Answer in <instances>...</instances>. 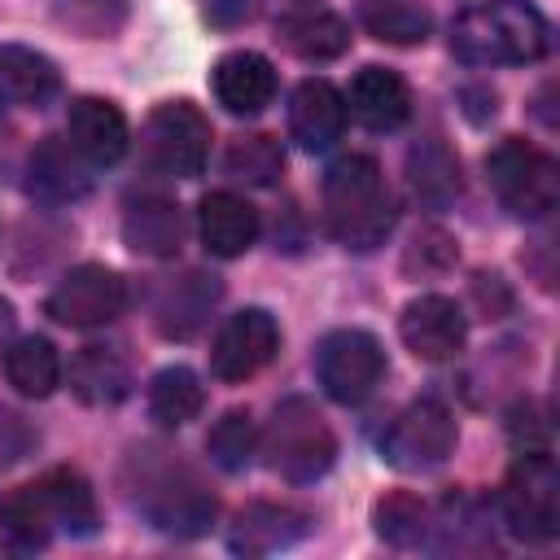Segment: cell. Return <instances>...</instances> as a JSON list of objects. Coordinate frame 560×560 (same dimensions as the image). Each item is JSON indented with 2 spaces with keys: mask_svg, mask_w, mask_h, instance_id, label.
<instances>
[{
  "mask_svg": "<svg viewBox=\"0 0 560 560\" xmlns=\"http://www.w3.org/2000/svg\"><path fill=\"white\" fill-rule=\"evenodd\" d=\"M551 48V26L529 0H481L451 22V52L468 66H525Z\"/></svg>",
  "mask_w": 560,
  "mask_h": 560,
  "instance_id": "1",
  "label": "cell"
},
{
  "mask_svg": "<svg viewBox=\"0 0 560 560\" xmlns=\"http://www.w3.org/2000/svg\"><path fill=\"white\" fill-rule=\"evenodd\" d=\"M324 219H328V232L354 254L385 245V236L394 228V197L385 188L381 166L368 153H346L328 166Z\"/></svg>",
  "mask_w": 560,
  "mask_h": 560,
  "instance_id": "2",
  "label": "cell"
},
{
  "mask_svg": "<svg viewBox=\"0 0 560 560\" xmlns=\"http://www.w3.org/2000/svg\"><path fill=\"white\" fill-rule=\"evenodd\" d=\"M136 468H140L136 508L153 521V529L175 538H197L210 529L219 503L188 464L171 459L166 451H144V455L136 451Z\"/></svg>",
  "mask_w": 560,
  "mask_h": 560,
  "instance_id": "3",
  "label": "cell"
},
{
  "mask_svg": "<svg viewBox=\"0 0 560 560\" xmlns=\"http://www.w3.org/2000/svg\"><path fill=\"white\" fill-rule=\"evenodd\" d=\"M267 468L293 486H306L315 477H324L337 459V438L328 429V420L315 411L311 398H284L276 402L262 438H258Z\"/></svg>",
  "mask_w": 560,
  "mask_h": 560,
  "instance_id": "4",
  "label": "cell"
},
{
  "mask_svg": "<svg viewBox=\"0 0 560 560\" xmlns=\"http://www.w3.org/2000/svg\"><path fill=\"white\" fill-rule=\"evenodd\" d=\"M486 175H490V188H494V197L503 201V210L512 219H547L556 210L560 171L542 149L512 136L499 149H490Z\"/></svg>",
  "mask_w": 560,
  "mask_h": 560,
  "instance_id": "5",
  "label": "cell"
},
{
  "mask_svg": "<svg viewBox=\"0 0 560 560\" xmlns=\"http://www.w3.org/2000/svg\"><path fill=\"white\" fill-rule=\"evenodd\" d=\"M499 512L521 542H551L560 534V477L547 451H529L512 464L499 494Z\"/></svg>",
  "mask_w": 560,
  "mask_h": 560,
  "instance_id": "6",
  "label": "cell"
},
{
  "mask_svg": "<svg viewBox=\"0 0 560 560\" xmlns=\"http://www.w3.org/2000/svg\"><path fill=\"white\" fill-rule=\"evenodd\" d=\"M144 158L153 171L192 179L210 158V122L192 101H162L144 122Z\"/></svg>",
  "mask_w": 560,
  "mask_h": 560,
  "instance_id": "7",
  "label": "cell"
},
{
  "mask_svg": "<svg viewBox=\"0 0 560 560\" xmlns=\"http://www.w3.org/2000/svg\"><path fill=\"white\" fill-rule=\"evenodd\" d=\"M455 446V420L438 398H416L381 433V459L398 472H429Z\"/></svg>",
  "mask_w": 560,
  "mask_h": 560,
  "instance_id": "8",
  "label": "cell"
},
{
  "mask_svg": "<svg viewBox=\"0 0 560 560\" xmlns=\"http://www.w3.org/2000/svg\"><path fill=\"white\" fill-rule=\"evenodd\" d=\"M315 376L332 402H363L385 376V350L363 328H337L315 346Z\"/></svg>",
  "mask_w": 560,
  "mask_h": 560,
  "instance_id": "9",
  "label": "cell"
},
{
  "mask_svg": "<svg viewBox=\"0 0 560 560\" xmlns=\"http://www.w3.org/2000/svg\"><path fill=\"white\" fill-rule=\"evenodd\" d=\"M127 306V284L118 271L109 267H96V262H83L74 271H66L57 280V289L48 293L44 311L66 324V328H101L109 319H118Z\"/></svg>",
  "mask_w": 560,
  "mask_h": 560,
  "instance_id": "10",
  "label": "cell"
},
{
  "mask_svg": "<svg viewBox=\"0 0 560 560\" xmlns=\"http://www.w3.org/2000/svg\"><path fill=\"white\" fill-rule=\"evenodd\" d=\"M280 350V324L271 319V311L262 306H245L236 315H228V324L219 328L214 346H210V372L219 381H245L254 372H262Z\"/></svg>",
  "mask_w": 560,
  "mask_h": 560,
  "instance_id": "11",
  "label": "cell"
},
{
  "mask_svg": "<svg viewBox=\"0 0 560 560\" xmlns=\"http://www.w3.org/2000/svg\"><path fill=\"white\" fill-rule=\"evenodd\" d=\"M398 332L407 341V350L424 363H446L464 350V311L442 298V293H424L416 302L402 306V319H398Z\"/></svg>",
  "mask_w": 560,
  "mask_h": 560,
  "instance_id": "12",
  "label": "cell"
},
{
  "mask_svg": "<svg viewBox=\"0 0 560 560\" xmlns=\"http://www.w3.org/2000/svg\"><path fill=\"white\" fill-rule=\"evenodd\" d=\"M219 293H223L219 280L206 276V271H184V276L162 280V289L153 298V324H158V332L171 337V341H184V337L201 332L206 319H210V311H214V302H219Z\"/></svg>",
  "mask_w": 560,
  "mask_h": 560,
  "instance_id": "13",
  "label": "cell"
},
{
  "mask_svg": "<svg viewBox=\"0 0 560 560\" xmlns=\"http://www.w3.org/2000/svg\"><path fill=\"white\" fill-rule=\"evenodd\" d=\"M66 136L88 166H114L127 153V118L114 101H101V96L70 101Z\"/></svg>",
  "mask_w": 560,
  "mask_h": 560,
  "instance_id": "14",
  "label": "cell"
},
{
  "mask_svg": "<svg viewBox=\"0 0 560 560\" xmlns=\"http://www.w3.org/2000/svg\"><path fill=\"white\" fill-rule=\"evenodd\" d=\"M210 83H214V101L228 114H236V118L262 114L271 105V96H276V70H271V61L262 52H249V48L219 57Z\"/></svg>",
  "mask_w": 560,
  "mask_h": 560,
  "instance_id": "15",
  "label": "cell"
},
{
  "mask_svg": "<svg viewBox=\"0 0 560 560\" xmlns=\"http://www.w3.org/2000/svg\"><path fill=\"white\" fill-rule=\"evenodd\" d=\"M311 529V516L289 503H245L228 525V547L241 556H271L293 547Z\"/></svg>",
  "mask_w": 560,
  "mask_h": 560,
  "instance_id": "16",
  "label": "cell"
},
{
  "mask_svg": "<svg viewBox=\"0 0 560 560\" xmlns=\"http://www.w3.org/2000/svg\"><path fill=\"white\" fill-rule=\"evenodd\" d=\"M197 228H201V241H206V249H210L214 258H241V254L258 241L262 219H258V210H254L245 197L219 188V192H206V197H201V206H197Z\"/></svg>",
  "mask_w": 560,
  "mask_h": 560,
  "instance_id": "17",
  "label": "cell"
},
{
  "mask_svg": "<svg viewBox=\"0 0 560 560\" xmlns=\"http://www.w3.org/2000/svg\"><path fill=\"white\" fill-rule=\"evenodd\" d=\"M346 127V96L328 79H302L289 101V131L306 153L328 149Z\"/></svg>",
  "mask_w": 560,
  "mask_h": 560,
  "instance_id": "18",
  "label": "cell"
},
{
  "mask_svg": "<svg viewBox=\"0 0 560 560\" xmlns=\"http://www.w3.org/2000/svg\"><path fill=\"white\" fill-rule=\"evenodd\" d=\"M350 109L372 131H394L411 118V88L385 66H363L350 79Z\"/></svg>",
  "mask_w": 560,
  "mask_h": 560,
  "instance_id": "19",
  "label": "cell"
},
{
  "mask_svg": "<svg viewBox=\"0 0 560 560\" xmlns=\"http://www.w3.org/2000/svg\"><path fill=\"white\" fill-rule=\"evenodd\" d=\"M122 241L127 249L144 258H175L184 245V214L166 197H136L122 214Z\"/></svg>",
  "mask_w": 560,
  "mask_h": 560,
  "instance_id": "20",
  "label": "cell"
},
{
  "mask_svg": "<svg viewBox=\"0 0 560 560\" xmlns=\"http://www.w3.org/2000/svg\"><path fill=\"white\" fill-rule=\"evenodd\" d=\"M61 92L57 66L26 44H0V101L9 105H48Z\"/></svg>",
  "mask_w": 560,
  "mask_h": 560,
  "instance_id": "21",
  "label": "cell"
},
{
  "mask_svg": "<svg viewBox=\"0 0 560 560\" xmlns=\"http://www.w3.org/2000/svg\"><path fill=\"white\" fill-rule=\"evenodd\" d=\"M92 188V175L79 158V149L70 140H39L31 153V192L44 201H74Z\"/></svg>",
  "mask_w": 560,
  "mask_h": 560,
  "instance_id": "22",
  "label": "cell"
},
{
  "mask_svg": "<svg viewBox=\"0 0 560 560\" xmlns=\"http://www.w3.org/2000/svg\"><path fill=\"white\" fill-rule=\"evenodd\" d=\"M70 389L92 407H114L131 394V368L114 346H83L70 363Z\"/></svg>",
  "mask_w": 560,
  "mask_h": 560,
  "instance_id": "23",
  "label": "cell"
},
{
  "mask_svg": "<svg viewBox=\"0 0 560 560\" xmlns=\"http://www.w3.org/2000/svg\"><path fill=\"white\" fill-rule=\"evenodd\" d=\"M280 39L302 61H332L350 48V26L328 9H298L280 18Z\"/></svg>",
  "mask_w": 560,
  "mask_h": 560,
  "instance_id": "24",
  "label": "cell"
},
{
  "mask_svg": "<svg viewBox=\"0 0 560 560\" xmlns=\"http://www.w3.org/2000/svg\"><path fill=\"white\" fill-rule=\"evenodd\" d=\"M39 490L48 499V512L57 521V529L74 534V538H88L96 534V494L92 486L74 472V468H52L39 477Z\"/></svg>",
  "mask_w": 560,
  "mask_h": 560,
  "instance_id": "25",
  "label": "cell"
},
{
  "mask_svg": "<svg viewBox=\"0 0 560 560\" xmlns=\"http://www.w3.org/2000/svg\"><path fill=\"white\" fill-rule=\"evenodd\" d=\"M4 376L26 398H48L61 381V359L48 337H18L4 350Z\"/></svg>",
  "mask_w": 560,
  "mask_h": 560,
  "instance_id": "26",
  "label": "cell"
},
{
  "mask_svg": "<svg viewBox=\"0 0 560 560\" xmlns=\"http://www.w3.org/2000/svg\"><path fill=\"white\" fill-rule=\"evenodd\" d=\"M359 22L372 39L381 44H398V48H411V44H424L429 39V9L420 0H363L359 4Z\"/></svg>",
  "mask_w": 560,
  "mask_h": 560,
  "instance_id": "27",
  "label": "cell"
},
{
  "mask_svg": "<svg viewBox=\"0 0 560 560\" xmlns=\"http://www.w3.org/2000/svg\"><path fill=\"white\" fill-rule=\"evenodd\" d=\"M201 402H206V389H201L197 372H188V368H162L149 385V411L166 429H179V424L197 420Z\"/></svg>",
  "mask_w": 560,
  "mask_h": 560,
  "instance_id": "28",
  "label": "cell"
},
{
  "mask_svg": "<svg viewBox=\"0 0 560 560\" xmlns=\"http://www.w3.org/2000/svg\"><path fill=\"white\" fill-rule=\"evenodd\" d=\"M0 525H4L9 542L26 547V551L44 547V542L57 534V521H52V512H48V499H44L39 481L13 490V494L0 503Z\"/></svg>",
  "mask_w": 560,
  "mask_h": 560,
  "instance_id": "29",
  "label": "cell"
},
{
  "mask_svg": "<svg viewBox=\"0 0 560 560\" xmlns=\"http://www.w3.org/2000/svg\"><path fill=\"white\" fill-rule=\"evenodd\" d=\"M407 175L416 197H424L429 206H442L451 197H459V162L442 140H424L407 153Z\"/></svg>",
  "mask_w": 560,
  "mask_h": 560,
  "instance_id": "30",
  "label": "cell"
},
{
  "mask_svg": "<svg viewBox=\"0 0 560 560\" xmlns=\"http://www.w3.org/2000/svg\"><path fill=\"white\" fill-rule=\"evenodd\" d=\"M372 525H376V534H381L389 547H420V542L429 538V508H424L416 494L394 490V494L376 499Z\"/></svg>",
  "mask_w": 560,
  "mask_h": 560,
  "instance_id": "31",
  "label": "cell"
},
{
  "mask_svg": "<svg viewBox=\"0 0 560 560\" xmlns=\"http://www.w3.org/2000/svg\"><path fill=\"white\" fill-rule=\"evenodd\" d=\"M223 166H228L232 179H245V184H254V188H267V184L280 179L284 153H280V144H276L271 136L254 131V136H236V140L228 144Z\"/></svg>",
  "mask_w": 560,
  "mask_h": 560,
  "instance_id": "32",
  "label": "cell"
},
{
  "mask_svg": "<svg viewBox=\"0 0 560 560\" xmlns=\"http://www.w3.org/2000/svg\"><path fill=\"white\" fill-rule=\"evenodd\" d=\"M206 451H210V459H214L223 472L249 468V459H254V451H258V433H254L249 411H241V407L223 411V416L214 420V429L206 433Z\"/></svg>",
  "mask_w": 560,
  "mask_h": 560,
  "instance_id": "33",
  "label": "cell"
},
{
  "mask_svg": "<svg viewBox=\"0 0 560 560\" xmlns=\"http://www.w3.org/2000/svg\"><path fill=\"white\" fill-rule=\"evenodd\" d=\"M52 22L83 39H105L127 22V0H52Z\"/></svg>",
  "mask_w": 560,
  "mask_h": 560,
  "instance_id": "34",
  "label": "cell"
},
{
  "mask_svg": "<svg viewBox=\"0 0 560 560\" xmlns=\"http://www.w3.org/2000/svg\"><path fill=\"white\" fill-rule=\"evenodd\" d=\"M31 451H35V424L9 402H0V468L26 459Z\"/></svg>",
  "mask_w": 560,
  "mask_h": 560,
  "instance_id": "35",
  "label": "cell"
},
{
  "mask_svg": "<svg viewBox=\"0 0 560 560\" xmlns=\"http://www.w3.org/2000/svg\"><path fill=\"white\" fill-rule=\"evenodd\" d=\"M547 433H551V424L542 420L538 402H516V407H512L508 438L516 442V451H521V455H529V451H547Z\"/></svg>",
  "mask_w": 560,
  "mask_h": 560,
  "instance_id": "36",
  "label": "cell"
}]
</instances>
